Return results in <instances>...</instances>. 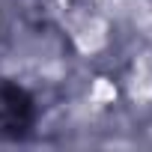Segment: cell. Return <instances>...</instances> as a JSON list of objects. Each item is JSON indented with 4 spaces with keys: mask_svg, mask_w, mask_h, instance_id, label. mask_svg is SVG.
<instances>
[{
    "mask_svg": "<svg viewBox=\"0 0 152 152\" xmlns=\"http://www.w3.org/2000/svg\"><path fill=\"white\" fill-rule=\"evenodd\" d=\"M36 96L12 78H0V143H27L36 134Z\"/></svg>",
    "mask_w": 152,
    "mask_h": 152,
    "instance_id": "1",
    "label": "cell"
}]
</instances>
